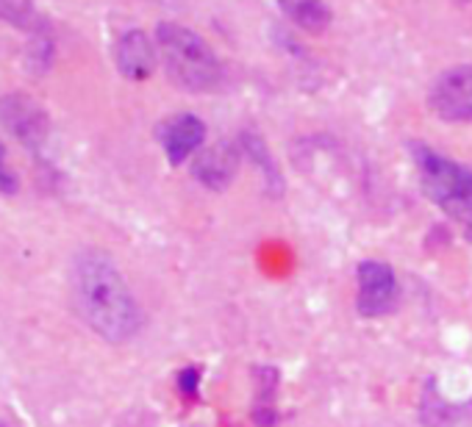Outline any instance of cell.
<instances>
[{
    "mask_svg": "<svg viewBox=\"0 0 472 427\" xmlns=\"http://www.w3.org/2000/svg\"><path fill=\"white\" fill-rule=\"evenodd\" d=\"M236 172H239V150L231 141H217V145L206 148L195 158V167H192V175L212 192L228 189Z\"/></svg>",
    "mask_w": 472,
    "mask_h": 427,
    "instance_id": "obj_8",
    "label": "cell"
},
{
    "mask_svg": "<svg viewBox=\"0 0 472 427\" xmlns=\"http://www.w3.org/2000/svg\"><path fill=\"white\" fill-rule=\"evenodd\" d=\"M156 139L161 141L167 161L173 167H181L206 139V126L195 114H173L156 128Z\"/></svg>",
    "mask_w": 472,
    "mask_h": 427,
    "instance_id": "obj_7",
    "label": "cell"
},
{
    "mask_svg": "<svg viewBox=\"0 0 472 427\" xmlns=\"http://www.w3.org/2000/svg\"><path fill=\"white\" fill-rule=\"evenodd\" d=\"M156 50L167 78L183 92L203 95L222 84V67L209 42L178 23H159Z\"/></svg>",
    "mask_w": 472,
    "mask_h": 427,
    "instance_id": "obj_2",
    "label": "cell"
},
{
    "mask_svg": "<svg viewBox=\"0 0 472 427\" xmlns=\"http://www.w3.org/2000/svg\"><path fill=\"white\" fill-rule=\"evenodd\" d=\"M159 50L148 39L145 31H128L117 39L114 45V61L120 75H126L128 80H145L156 70Z\"/></svg>",
    "mask_w": 472,
    "mask_h": 427,
    "instance_id": "obj_9",
    "label": "cell"
},
{
    "mask_svg": "<svg viewBox=\"0 0 472 427\" xmlns=\"http://www.w3.org/2000/svg\"><path fill=\"white\" fill-rule=\"evenodd\" d=\"M19 189L17 175L6 167V148L0 145V194H14Z\"/></svg>",
    "mask_w": 472,
    "mask_h": 427,
    "instance_id": "obj_15",
    "label": "cell"
},
{
    "mask_svg": "<svg viewBox=\"0 0 472 427\" xmlns=\"http://www.w3.org/2000/svg\"><path fill=\"white\" fill-rule=\"evenodd\" d=\"M178 389H181V394L187 397V400L197 397V389H200V370H197V366H187V370H181Z\"/></svg>",
    "mask_w": 472,
    "mask_h": 427,
    "instance_id": "obj_14",
    "label": "cell"
},
{
    "mask_svg": "<svg viewBox=\"0 0 472 427\" xmlns=\"http://www.w3.org/2000/svg\"><path fill=\"white\" fill-rule=\"evenodd\" d=\"M430 109L445 122L472 119V65L445 70L430 87Z\"/></svg>",
    "mask_w": 472,
    "mask_h": 427,
    "instance_id": "obj_6",
    "label": "cell"
},
{
    "mask_svg": "<svg viewBox=\"0 0 472 427\" xmlns=\"http://www.w3.org/2000/svg\"><path fill=\"white\" fill-rule=\"evenodd\" d=\"M412 158L425 194L453 219L472 225V170L420 141L412 145Z\"/></svg>",
    "mask_w": 472,
    "mask_h": 427,
    "instance_id": "obj_3",
    "label": "cell"
},
{
    "mask_svg": "<svg viewBox=\"0 0 472 427\" xmlns=\"http://www.w3.org/2000/svg\"><path fill=\"white\" fill-rule=\"evenodd\" d=\"M50 58H53L50 39L36 36V42L28 48V67H31V70H48V67H50Z\"/></svg>",
    "mask_w": 472,
    "mask_h": 427,
    "instance_id": "obj_13",
    "label": "cell"
},
{
    "mask_svg": "<svg viewBox=\"0 0 472 427\" xmlns=\"http://www.w3.org/2000/svg\"><path fill=\"white\" fill-rule=\"evenodd\" d=\"M0 19L9 26H17V28H26V31H34L36 36L48 31V19L45 14L39 11L31 0H0Z\"/></svg>",
    "mask_w": 472,
    "mask_h": 427,
    "instance_id": "obj_12",
    "label": "cell"
},
{
    "mask_svg": "<svg viewBox=\"0 0 472 427\" xmlns=\"http://www.w3.org/2000/svg\"><path fill=\"white\" fill-rule=\"evenodd\" d=\"M0 128L12 133L19 145L36 150L50 133V117L34 97L12 92L0 97Z\"/></svg>",
    "mask_w": 472,
    "mask_h": 427,
    "instance_id": "obj_4",
    "label": "cell"
},
{
    "mask_svg": "<svg viewBox=\"0 0 472 427\" xmlns=\"http://www.w3.org/2000/svg\"><path fill=\"white\" fill-rule=\"evenodd\" d=\"M359 294H356V309L361 316H386L398 309V278L392 272V267L383 261H361L359 270Z\"/></svg>",
    "mask_w": 472,
    "mask_h": 427,
    "instance_id": "obj_5",
    "label": "cell"
},
{
    "mask_svg": "<svg viewBox=\"0 0 472 427\" xmlns=\"http://www.w3.org/2000/svg\"><path fill=\"white\" fill-rule=\"evenodd\" d=\"M278 9L306 34H322L331 26V9L325 6V0H278Z\"/></svg>",
    "mask_w": 472,
    "mask_h": 427,
    "instance_id": "obj_10",
    "label": "cell"
},
{
    "mask_svg": "<svg viewBox=\"0 0 472 427\" xmlns=\"http://www.w3.org/2000/svg\"><path fill=\"white\" fill-rule=\"evenodd\" d=\"M75 309L89 328L112 344L131 341L142 328V309L114 261L97 250L75 255L70 272Z\"/></svg>",
    "mask_w": 472,
    "mask_h": 427,
    "instance_id": "obj_1",
    "label": "cell"
},
{
    "mask_svg": "<svg viewBox=\"0 0 472 427\" xmlns=\"http://www.w3.org/2000/svg\"><path fill=\"white\" fill-rule=\"evenodd\" d=\"M242 150L248 153V158L259 167L267 192L281 194V192H283V180H281V172H278V167H275V161H273L270 150H267V145H264V139H261L256 131H244V133H242Z\"/></svg>",
    "mask_w": 472,
    "mask_h": 427,
    "instance_id": "obj_11",
    "label": "cell"
}]
</instances>
